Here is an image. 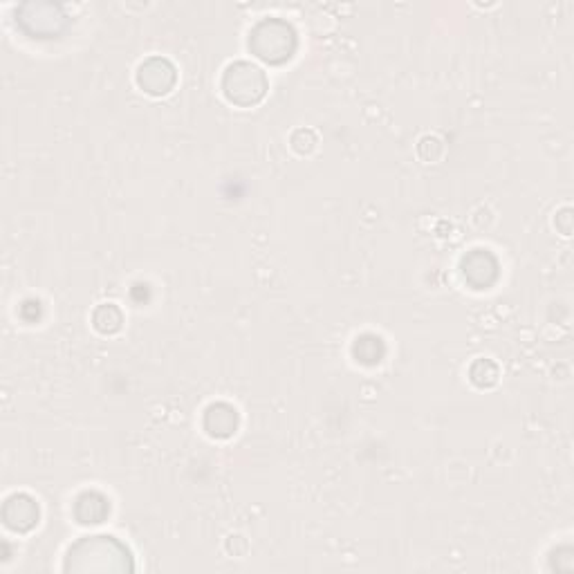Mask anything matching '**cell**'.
<instances>
[{
    "mask_svg": "<svg viewBox=\"0 0 574 574\" xmlns=\"http://www.w3.org/2000/svg\"><path fill=\"white\" fill-rule=\"evenodd\" d=\"M68 572H124L133 570L131 552L124 543H119L115 536H86L79 543H74L68 552L66 561Z\"/></svg>",
    "mask_w": 574,
    "mask_h": 574,
    "instance_id": "cell-1",
    "label": "cell"
},
{
    "mask_svg": "<svg viewBox=\"0 0 574 574\" xmlns=\"http://www.w3.org/2000/svg\"><path fill=\"white\" fill-rule=\"evenodd\" d=\"M249 50L270 66H281L296 50L294 27L281 18H265L249 34Z\"/></svg>",
    "mask_w": 574,
    "mask_h": 574,
    "instance_id": "cell-2",
    "label": "cell"
},
{
    "mask_svg": "<svg viewBox=\"0 0 574 574\" xmlns=\"http://www.w3.org/2000/svg\"><path fill=\"white\" fill-rule=\"evenodd\" d=\"M222 92L236 106H256L267 92L265 72L249 61H236L222 74Z\"/></svg>",
    "mask_w": 574,
    "mask_h": 574,
    "instance_id": "cell-3",
    "label": "cell"
},
{
    "mask_svg": "<svg viewBox=\"0 0 574 574\" xmlns=\"http://www.w3.org/2000/svg\"><path fill=\"white\" fill-rule=\"evenodd\" d=\"M27 34L34 39H54L61 34L68 25V16L63 14L59 5L39 3V5H25L21 9V18H18Z\"/></svg>",
    "mask_w": 574,
    "mask_h": 574,
    "instance_id": "cell-4",
    "label": "cell"
},
{
    "mask_svg": "<svg viewBox=\"0 0 574 574\" xmlns=\"http://www.w3.org/2000/svg\"><path fill=\"white\" fill-rule=\"evenodd\" d=\"M137 83L148 95H166L175 86V68L166 59L153 57L137 70Z\"/></svg>",
    "mask_w": 574,
    "mask_h": 574,
    "instance_id": "cell-5",
    "label": "cell"
},
{
    "mask_svg": "<svg viewBox=\"0 0 574 574\" xmlns=\"http://www.w3.org/2000/svg\"><path fill=\"white\" fill-rule=\"evenodd\" d=\"M5 525L9 530L16 532H27L39 523V505L34 503V498L25 494H16L12 498H7L5 509H3Z\"/></svg>",
    "mask_w": 574,
    "mask_h": 574,
    "instance_id": "cell-6",
    "label": "cell"
},
{
    "mask_svg": "<svg viewBox=\"0 0 574 574\" xmlns=\"http://www.w3.org/2000/svg\"><path fill=\"white\" fill-rule=\"evenodd\" d=\"M238 427V415L236 409H231L227 404H214L209 406L205 415V429L214 438H229L231 433Z\"/></svg>",
    "mask_w": 574,
    "mask_h": 574,
    "instance_id": "cell-7",
    "label": "cell"
},
{
    "mask_svg": "<svg viewBox=\"0 0 574 574\" xmlns=\"http://www.w3.org/2000/svg\"><path fill=\"white\" fill-rule=\"evenodd\" d=\"M90 494H92V505H88L90 501L86 498V494H81L77 498V505H74V514H77L79 523L83 525L101 523L106 518V514L110 512V505L104 496L95 494V492H90Z\"/></svg>",
    "mask_w": 574,
    "mask_h": 574,
    "instance_id": "cell-8",
    "label": "cell"
}]
</instances>
